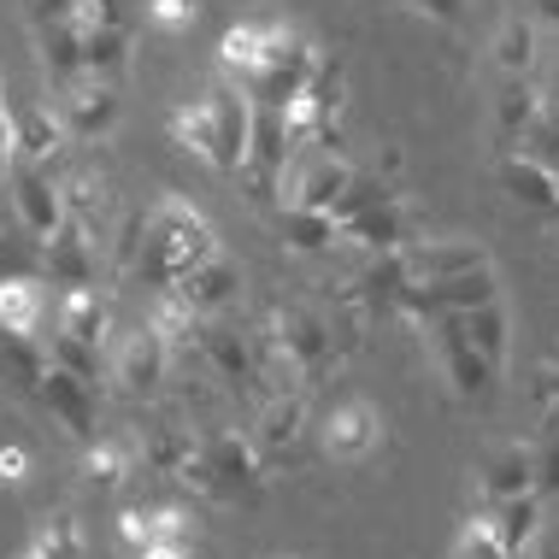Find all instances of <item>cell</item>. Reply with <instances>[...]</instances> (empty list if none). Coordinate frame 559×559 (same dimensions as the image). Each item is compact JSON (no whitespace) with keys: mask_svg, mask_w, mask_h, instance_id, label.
Masks as SVG:
<instances>
[{"mask_svg":"<svg viewBox=\"0 0 559 559\" xmlns=\"http://www.w3.org/2000/svg\"><path fill=\"white\" fill-rule=\"evenodd\" d=\"M495 177H501V189L524 206V213H536V218L559 213V177L531 154V147H507L501 165H495Z\"/></svg>","mask_w":559,"mask_h":559,"instance_id":"17","label":"cell"},{"mask_svg":"<svg viewBox=\"0 0 559 559\" xmlns=\"http://www.w3.org/2000/svg\"><path fill=\"white\" fill-rule=\"evenodd\" d=\"M194 359H201L224 383H260V366H253V342L230 330L224 319H201V342H194Z\"/></svg>","mask_w":559,"mask_h":559,"instance_id":"19","label":"cell"},{"mask_svg":"<svg viewBox=\"0 0 559 559\" xmlns=\"http://www.w3.org/2000/svg\"><path fill=\"white\" fill-rule=\"evenodd\" d=\"M19 559H41V554H29V548H24V554H19Z\"/></svg>","mask_w":559,"mask_h":559,"instance_id":"55","label":"cell"},{"mask_svg":"<svg viewBox=\"0 0 559 559\" xmlns=\"http://www.w3.org/2000/svg\"><path fill=\"white\" fill-rule=\"evenodd\" d=\"M418 336L430 342L436 366H442V377L453 383V395H460V401H483L495 383H501V371H495L489 359H483L477 347L465 342V330L453 324V312H448V319H436V324H425Z\"/></svg>","mask_w":559,"mask_h":559,"instance_id":"7","label":"cell"},{"mask_svg":"<svg viewBox=\"0 0 559 559\" xmlns=\"http://www.w3.org/2000/svg\"><path fill=\"white\" fill-rule=\"evenodd\" d=\"M171 347H165L154 330H130V336H118V347H112V383L124 389V395H154V389L171 377Z\"/></svg>","mask_w":559,"mask_h":559,"instance_id":"13","label":"cell"},{"mask_svg":"<svg viewBox=\"0 0 559 559\" xmlns=\"http://www.w3.org/2000/svg\"><path fill=\"white\" fill-rule=\"evenodd\" d=\"M12 154H19V112H12L7 95H0V171L12 165Z\"/></svg>","mask_w":559,"mask_h":559,"instance_id":"48","label":"cell"},{"mask_svg":"<svg viewBox=\"0 0 559 559\" xmlns=\"http://www.w3.org/2000/svg\"><path fill=\"white\" fill-rule=\"evenodd\" d=\"M489 53H495V66H501L507 78H531V66H536V19L507 12L501 29H495V41H489Z\"/></svg>","mask_w":559,"mask_h":559,"instance_id":"36","label":"cell"},{"mask_svg":"<svg viewBox=\"0 0 559 559\" xmlns=\"http://www.w3.org/2000/svg\"><path fill=\"white\" fill-rule=\"evenodd\" d=\"M295 159V142L289 130H283V112H265L253 107V135H248V159H241V189L253 194L260 206L277 201V183H283V165Z\"/></svg>","mask_w":559,"mask_h":559,"instance_id":"8","label":"cell"},{"mask_svg":"<svg viewBox=\"0 0 559 559\" xmlns=\"http://www.w3.org/2000/svg\"><path fill=\"white\" fill-rule=\"evenodd\" d=\"M483 512H489V524H495V536H501V548L519 559V554H531V542L542 531V495H507V501H483Z\"/></svg>","mask_w":559,"mask_h":559,"instance_id":"28","label":"cell"},{"mask_svg":"<svg viewBox=\"0 0 559 559\" xmlns=\"http://www.w3.org/2000/svg\"><path fill=\"white\" fill-rule=\"evenodd\" d=\"M548 241H554V248H559V213L548 218Z\"/></svg>","mask_w":559,"mask_h":559,"instance_id":"53","label":"cell"},{"mask_svg":"<svg viewBox=\"0 0 559 559\" xmlns=\"http://www.w3.org/2000/svg\"><path fill=\"white\" fill-rule=\"evenodd\" d=\"M277 236L289 253H336L342 248V224L324 206H277Z\"/></svg>","mask_w":559,"mask_h":559,"instance_id":"24","label":"cell"},{"mask_svg":"<svg viewBox=\"0 0 559 559\" xmlns=\"http://www.w3.org/2000/svg\"><path fill=\"white\" fill-rule=\"evenodd\" d=\"M171 295H183L201 319H224V312L236 307V295H241V265L230 260V253H213V260L189 265L183 277L171 283Z\"/></svg>","mask_w":559,"mask_h":559,"instance_id":"16","label":"cell"},{"mask_svg":"<svg viewBox=\"0 0 559 559\" xmlns=\"http://www.w3.org/2000/svg\"><path fill=\"white\" fill-rule=\"evenodd\" d=\"M194 448H201V436H194L189 425H159V430H147L142 436V448H135V460H147V472H159V477H171L194 460Z\"/></svg>","mask_w":559,"mask_h":559,"instance_id":"33","label":"cell"},{"mask_svg":"<svg viewBox=\"0 0 559 559\" xmlns=\"http://www.w3.org/2000/svg\"><path fill=\"white\" fill-rule=\"evenodd\" d=\"M406 260V277L413 283H442V277H465V271H483L489 265V248L483 241H465V236H442V241H406L401 248Z\"/></svg>","mask_w":559,"mask_h":559,"instance_id":"14","label":"cell"},{"mask_svg":"<svg viewBox=\"0 0 559 559\" xmlns=\"http://www.w3.org/2000/svg\"><path fill=\"white\" fill-rule=\"evenodd\" d=\"M29 36H36V59H41V71H48V88L83 78V36H78V24H71V19L29 24Z\"/></svg>","mask_w":559,"mask_h":559,"instance_id":"26","label":"cell"},{"mask_svg":"<svg viewBox=\"0 0 559 559\" xmlns=\"http://www.w3.org/2000/svg\"><path fill=\"white\" fill-rule=\"evenodd\" d=\"M171 135H177V147L201 154L206 165L218 159V135H213V112H206V100H177V107H171Z\"/></svg>","mask_w":559,"mask_h":559,"instance_id":"38","label":"cell"},{"mask_svg":"<svg viewBox=\"0 0 559 559\" xmlns=\"http://www.w3.org/2000/svg\"><path fill=\"white\" fill-rule=\"evenodd\" d=\"M147 330H154V336L171 347V359H194V342H201V312H194L183 295L159 289L154 312H147Z\"/></svg>","mask_w":559,"mask_h":559,"instance_id":"29","label":"cell"},{"mask_svg":"<svg viewBox=\"0 0 559 559\" xmlns=\"http://www.w3.org/2000/svg\"><path fill=\"white\" fill-rule=\"evenodd\" d=\"M213 253H224L213 218L194 201H183V194H165V201H154L142 213V241H135L124 271L135 283H147V289H171L189 265L213 260Z\"/></svg>","mask_w":559,"mask_h":559,"instance_id":"1","label":"cell"},{"mask_svg":"<svg viewBox=\"0 0 559 559\" xmlns=\"http://www.w3.org/2000/svg\"><path fill=\"white\" fill-rule=\"evenodd\" d=\"M453 324L465 330V342H472L495 371H507V347H512L507 336H512V319H507L501 300H483V307H472V312H453Z\"/></svg>","mask_w":559,"mask_h":559,"instance_id":"30","label":"cell"},{"mask_svg":"<svg viewBox=\"0 0 559 559\" xmlns=\"http://www.w3.org/2000/svg\"><path fill=\"white\" fill-rule=\"evenodd\" d=\"M354 183V165L342 159V147H295V159L283 165L277 206H324Z\"/></svg>","mask_w":559,"mask_h":559,"instance_id":"6","label":"cell"},{"mask_svg":"<svg viewBox=\"0 0 559 559\" xmlns=\"http://www.w3.org/2000/svg\"><path fill=\"white\" fill-rule=\"evenodd\" d=\"M135 559H194L189 542H147V548H135Z\"/></svg>","mask_w":559,"mask_h":559,"instance_id":"50","label":"cell"},{"mask_svg":"<svg viewBox=\"0 0 559 559\" xmlns=\"http://www.w3.org/2000/svg\"><path fill=\"white\" fill-rule=\"evenodd\" d=\"M265 453L253 448V436H236V430H213L201 436V448H194V460L177 472L189 495H201V501H260L265 495Z\"/></svg>","mask_w":559,"mask_h":559,"instance_id":"2","label":"cell"},{"mask_svg":"<svg viewBox=\"0 0 559 559\" xmlns=\"http://www.w3.org/2000/svg\"><path fill=\"white\" fill-rule=\"evenodd\" d=\"M118 542H124V548H147V542H154L147 507H124V512H118Z\"/></svg>","mask_w":559,"mask_h":559,"instance_id":"46","label":"cell"},{"mask_svg":"<svg viewBox=\"0 0 559 559\" xmlns=\"http://www.w3.org/2000/svg\"><path fill=\"white\" fill-rule=\"evenodd\" d=\"M300 95H307L324 118H336V124H342V107H347V71H342V59L319 48V59H312V78H307Z\"/></svg>","mask_w":559,"mask_h":559,"instance_id":"37","label":"cell"},{"mask_svg":"<svg viewBox=\"0 0 559 559\" xmlns=\"http://www.w3.org/2000/svg\"><path fill=\"white\" fill-rule=\"evenodd\" d=\"M536 489V448L531 442H501L489 448L477 472V495L483 501H507V495H531Z\"/></svg>","mask_w":559,"mask_h":559,"instance_id":"22","label":"cell"},{"mask_svg":"<svg viewBox=\"0 0 559 559\" xmlns=\"http://www.w3.org/2000/svg\"><path fill=\"white\" fill-rule=\"evenodd\" d=\"M53 283L41 271H24V277L0 283V330L7 336H41V324L53 319Z\"/></svg>","mask_w":559,"mask_h":559,"instance_id":"20","label":"cell"},{"mask_svg":"<svg viewBox=\"0 0 559 559\" xmlns=\"http://www.w3.org/2000/svg\"><path fill=\"white\" fill-rule=\"evenodd\" d=\"M383 448V413L371 401H342L336 413L324 418V453L342 465H359Z\"/></svg>","mask_w":559,"mask_h":559,"instance_id":"15","label":"cell"},{"mask_svg":"<svg viewBox=\"0 0 559 559\" xmlns=\"http://www.w3.org/2000/svg\"><path fill=\"white\" fill-rule=\"evenodd\" d=\"M24 271H41V241H29L24 230H0V283Z\"/></svg>","mask_w":559,"mask_h":559,"instance_id":"41","label":"cell"},{"mask_svg":"<svg viewBox=\"0 0 559 559\" xmlns=\"http://www.w3.org/2000/svg\"><path fill=\"white\" fill-rule=\"evenodd\" d=\"M147 524H154V542H189L194 519L183 507H147Z\"/></svg>","mask_w":559,"mask_h":559,"instance_id":"45","label":"cell"},{"mask_svg":"<svg viewBox=\"0 0 559 559\" xmlns=\"http://www.w3.org/2000/svg\"><path fill=\"white\" fill-rule=\"evenodd\" d=\"M406 7H413L418 19H430V24H460L465 0H406Z\"/></svg>","mask_w":559,"mask_h":559,"instance_id":"47","label":"cell"},{"mask_svg":"<svg viewBox=\"0 0 559 559\" xmlns=\"http://www.w3.org/2000/svg\"><path fill=\"white\" fill-rule=\"evenodd\" d=\"M48 107L53 118L66 124L71 142H100V135L118 130V112H124V100H118V83H100V78H71V83H53L48 88Z\"/></svg>","mask_w":559,"mask_h":559,"instance_id":"4","label":"cell"},{"mask_svg":"<svg viewBox=\"0 0 559 559\" xmlns=\"http://www.w3.org/2000/svg\"><path fill=\"white\" fill-rule=\"evenodd\" d=\"M83 36V71L100 83H124L130 71V24H100V29H78Z\"/></svg>","mask_w":559,"mask_h":559,"instance_id":"31","label":"cell"},{"mask_svg":"<svg viewBox=\"0 0 559 559\" xmlns=\"http://www.w3.org/2000/svg\"><path fill=\"white\" fill-rule=\"evenodd\" d=\"M536 448V495H559V418L548 413V425H542V442Z\"/></svg>","mask_w":559,"mask_h":559,"instance_id":"42","label":"cell"},{"mask_svg":"<svg viewBox=\"0 0 559 559\" xmlns=\"http://www.w3.org/2000/svg\"><path fill=\"white\" fill-rule=\"evenodd\" d=\"M300 430H307V389H283V395H271L260 406V418H253V448L271 460H289Z\"/></svg>","mask_w":559,"mask_h":559,"instance_id":"21","label":"cell"},{"mask_svg":"<svg viewBox=\"0 0 559 559\" xmlns=\"http://www.w3.org/2000/svg\"><path fill=\"white\" fill-rule=\"evenodd\" d=\"M36 401L48 406V413L78 436V442H95V436H100V383H83V377L48 366V371H41V383H36Z\"/></svg>","mask_w":559,"mask_h":559,"instance_id":"12","label":"cell"},{"mask_svg":"<svg viewBox=\"0 0 559 559\" xmlns=\"http://www.w3.org/2000/svg\"><path fill=\"white\" fill-rule=\"evenodd\" d=\"M53 330L107 347L112 342V307L100 300V289H66V295H59V307H53Z\"/></svg>","mask_w":559,"mask_h":559,"instance_id":"25","label":"cell"},{"mask_svg":"<svg viewBox=\"0 0 559 559\" xmlns=\"http://www.w3.org/2000/svg\"><path fill=\"white\" fill-rule=\"evenodd\" d=\"M0 189H7V206L19 218V230L29 241H48L59 224H66V201H59V171L48 165H29V159H12L0 171Z\"/></svg>","mask_w":559,"mask_h":559,"instance_id":"5","label":"cell"},{"mask_svg":"<svg viewBox=\"0 0 559 559\" xmlns=\"http://www.w3.org/2000/svg\"><path fill=\"white\" fill-rule=\"evenodd\" d=\"M531 554H536V559H559V524L542 519V531H536V542H531Z\"/></svg>","mask_w":559,"mask_h":559,"instance_id":"51","label":"cell"},{"mask_svg":"<svg viewBox=\"0 0 559 559\" xmlns=\"http://www.w3.org/2000/svg\"><path fill=\"white\" fill-rule=\"evenodd\" d=\"M536 24H554L559 29V0H536Z\"/></svg>","mask_w":559,"mask_h":559,"instance_id":"52","label":"cell"},{"mask_svg":"<svg viewBox=\"0 0 559 559\" xmlns=\"http://www.w3.org/2000/svg\"><path fill=\"white\" fill-rule=\"evenodd\" d=\"M83 548H88V536L71 507H48L36 519V531H29V554H41V559H83Z\"/></svg>","mask_w":559,"mask_h":559,"instance_id":"34","label":"cell"},{"mask_svg":"<svg viewBox=\"0 0 559 559\" xmlns=\"http://www.w3.org/2000/svg\"><path fill=\"white\" fill-rule=\"evenodd\" d=\"M206 112H213V135H218V159H213V171L218 177H236L241 171V159H248V135H253V100H248V88L230 83L218 71L213 83H206Z\"/></svg>","mask_w":559,"mask_h":559,"instance_id":"9","label":"cell"},{"mask_svg":"<svg viewBox=\"0 0 559 559\" xmlns=\"http://www.w3.org/2000/svg\"><path fill=\"white\" fill-rule=\"evenodd\" d=\"M24 472H29V453L12 442V448H0V483H24Z\"/></svg>","mask_w":559,"mask_h":559,"instance_id":"49","label":"cell"},{"mask_svg":"<svg viewBox=\"0 0 559 559\" xmlns=\"http://www.w3.org/2000/svg\"><path fill=\"white\" fill-rule=\"evenodd\" d=\"M66 147H78V142L66 135V124L53 118L48 100H36V107L19 112V154H12V159H29V165H48V171H59Z\"/></svg>","mask_w":559,"mask_h":559,"instance_id":"23","label":"cell"},{"mask_svg":"<svg viewBox=\"0 0 559 559\" xmlns=\"http://www.w3.org/2000/svg\"><path fill=\"white\" fill-rule=\"evenodd\" d=\"M265 24L271 19H241L224 29V41H218V71L230 83H248L253 71H260V59H265Z\"/></svg>","mask_w":559,"mask_h":559,"instance_id":"32","label":"cell"},{"mask_svg":"<svg viewBox=\"0 0 559 559\" xmlns=\"http://www.w3.org/2000/svg\"><path fill=\"white\" fill-rule=\"evenodd\" d=\"M524 147H531V154L548 165V171L559 177V107L548 100V107H542V118L531 124V135H524Z\"/></svg>","mask_w":559,"mask_h":559,"instance_id":"43","label":"cell"},{"mask_svg":"<svg viewBox=\"0 0 559 559\" xmlns=\"http://www.w3.org/2000/svg\"><path fill=\"white\" fill-rule=\"evenodd\" d=\"M260 342H271L289 366L307 377H319V371H330L336 366V324L330 319H319L312 307H271V319H265V330H260Z\"/></svg>","mask_w":559,"mask_h":559,"instance_id":"3","label":"cell"},{"mask_svg":"<svg viewBox=\"0 0 559 559\" xmlns=\"http://www.w3.org/2000/svg\"><path fill=\"white\" fill-rule=\"evenodd\" d=\"M406 241H413V206L401 201V189L377 194L371 206H359L342 224V248H359V253H395Z\"/></svg>","mask_w":559,"mask_h":559,"instance_id":"11","label":"cell"},{"mask_svg":"<svg viewBox=\"0 0 559 559\" xmlns=\"http://www.w3.org/2000/svg\"><path fill=\"white\" fill-rule=\"evenodd\" d=\"M100 253L107 248H100L78 218H66L48 241H41V277H48L53 289H95L100 283Z\"/></svg>","mask_w":559,"mask_h":559,"instance_id":"10","label":"cell"},{"mask_svg":"<svg viewBox=\"0 0 559 559\" xmlns=\"http://www.w3.org/2000/svg\"><path fill=\"white\" fill-rule=\"evenodd\" d=\"M100 354H107V347L78 342V336H66V330H53V342H48V366L83 377V383H100Z\"/></svg>","mask_w":559,"mask_h":559,"instance_id":"39","label":"cell"},{"mask_svg":"<svg viewBox=\"0 0 559 559\" xmlns=\"http://www.w3.org/2000/svg\"><path fill=\"white\" fill-rule=\"evenodd\" d=\"M542 107H548L542 88H531L524 78H507V88L495 95V142H501V147H524V135H531V124L542 118Z\"/></svg>","mask_w":559,"mask_h":559,"instance_id":"27","label":"cell"},{"mask_svg":"<svg viewBox=\"0 0 559 559\" xmlns=\"http://www.w3.org/2000/svg\"><path fill=\"white\" fill-rule=\"evenodd\" d=\"M142 7L159 29H189L194 19H201V0H142Z\"/></svg>","mask_w":559,"mask_h":559,"instance_id":"44","label":"cell"},{"mask_svg":"<svg viewBox=\"0 0 559 559\" xmlns=\"http://www.w3.org/2000/svg\"><path fill=\"white\" fill-rule=\"evenodd\" d=\"M542 95H548V100H554V107H559V78H554V88H542Z\"/></svg>","mask_w":559,"mask_h":559,"instance_id":"54","label":"cell"},{"mask_svg":"<svg viewBox=\"0 0 559 559\" xmlns=\"http://www.w3.org/2000/svg\"><path fill=\"white\" fill-rule=\"evenodd\" d=\"M130 472H135L130 436H95V442H83V477L95 483V489H118Z\"/></svg>","mask_w":559,"mask_h":559,"instance_id":"35","label":"cell"},{"mask_svg":"<svg viewBox=\"0 0 559 559\" xmlns=\"http://www.w3.org/2000/svg\"><path fill=\"white\" fill-rule=\"evenodd\" d=\"M406 260H401V248L395 253H366V265L347 277V289H342V300L354 312H395V300L406 295Z\"/></svg>","mask_w":559,"mask_h":559,"instance_id":"18","label":"cell"},{"mask_svg":"<svg viewBox=\"0 0 559 559\" xmlns=\"http://www.w3.org/2000/svg\"><path fill=\"white\" fill-rule=\"evenodd\" d=\"M448 559H512L501 548V536H495V524H489V512H472V519L460 524V536H453V554Z\"/></svg>","mask_w":559,"mask_h":559,"instance_id":"40","label":"cell"}]
</instances>
